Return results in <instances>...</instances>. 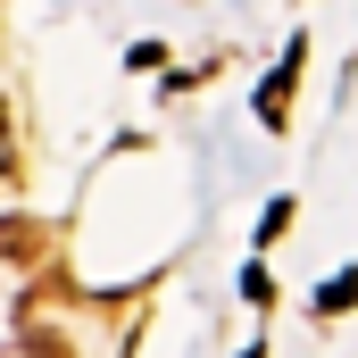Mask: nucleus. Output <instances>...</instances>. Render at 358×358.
<instances>
[{
	"mask_svg": "<svg viewBox=\"0 0 358 358\" xmlns=\"http://www.w3.org/2000/svg\"><path fill=\"white\" fill-rule=\"evenodd\" d=\"M242 358H259V350H242Z\"/></svg>",
	"mask_w": 358,
	"mask_h": 358,
	"instance_id": "obj_4",
	"label": "nucleus"
},
{
	"mask_svg": "<svg viewBox=\"0 0 358 358\" xmlns=\"http://www.w3.org/2000/svg\"><path fill=\"white\" fill-rule=\"evenodd\" d=\"M300 59H308V50L292 42V50H283V67L267 76V92H259V125H283V117H292V84H300Z\"/></svg>",
	"mask_w": 358,
	"mask_h": 358,
	"instance_id": "obj_1",
	"label": "nucleus"
},
{
	"mask_svg": "<svg viewBox=\"0 0 358 358\" xmlns=\"http://www.w3.org/2000/svg\"><path fill=\"white\" fill-rule=\"evenodd\" d=\"M358 300V275H334V283H325V292H317V308H334V317H342V308H350Z\"/></svg>",
	"mask_w": 358,
	"mask_h": 358,
	"instance_id": "obj_2",
	"label": "nucleus"
},
{
	"mask_svg": "<svg viewBox=\"0 0 358 358\" xmlns=\"http://www.w3.org/2000/svg\"><path fill=\"white\" fill-rule=\"evenodd\" d=\"M0 183H8V108H0Z\"/></svg>",
	"mask_w": 358,
	"mask_h": 358,
	"instance_id": "obj_3",
	"label": "nucleus"
}]
</instances>
